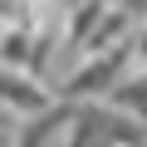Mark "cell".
Wrapping results in <instances>:
<instances>
[{
    "mask_svg": "<svg viewBox=\"0 0 147 147\" xmlns=\"http://www.w3.org/2000/svg\"><path fill=\"white\" fill-rule=\"evenodd\" d=\"M127 64H137V59H132V44L79 59V69H74L69 79H59V98H64V103H74V98H79V103H108L113 88L123 84V69H127Z\"/></svg>",
    "mask_w": 147,
    "mask_h": 147,
    "instance_id": "cell-1",
    "label": "cell"
},
{
    "mask_svg": "<svg viewBox=\"0 0 147 147\" xmlns=\"http://www.w3.org/2000/svg\"><path fill=\"white\" fill-rule=\"evenodd\" d=\"M5 108H10V118L20 123H30V118H39V113H49V108H59L54 103V93L44 88V79H34V74H25V69H5Z\"/></svg>",
    "mask_w": 147,
    "mask_h": 147,
    "instance_id": "cell-2",
    "label": "cell"
},
{
    "mask_svg": "<svg viewBox=\"0 0 147 147\" xmlns=\"http://www.w3.org/2000/svg\"><path fill=\"white\" fill-rule=\"evenodd\" d=\"M113 108H123V118L132 123H147V74H132V79H123L108 98Z\"/></svg>",
    "mask_w": 147,
    "mask_h": 147,
    "instance_id": "cell-3",
    "label": "cell"
}]
</instances>
